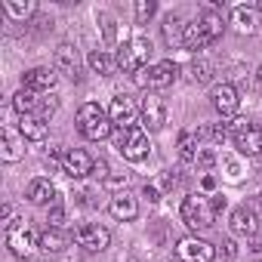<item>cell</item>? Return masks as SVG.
Listing matches in <instances>:
<instances>
[{
    "instance_id": "1",
    "label": "cell",
    "mask_w": 262,
    "mask_h": 262,
    "mask_svg": "<svg viewBox=\"0 0 262 262\" xmlns=\"http://www.w3.org/2000/svg\"><path fill=\"white\" fill-rule=\"evenodd\" d=\"M77 129H80V136H86L90 142H102V139L111 136L114 123H111L108 111H102L96 102H86L77 111Z\"/></svg>"
},
{
    "instance_id": "2",
    "label": "cell",
    "mask_w": 262,
    "mask_h": 262,
    "mask_svg": "<svg viewBox=\"0 0 262 262\" xmlns=\"http://www.w3.org/2000/svg\"><path fill=\"white\" fill-rule=\"evenodd\" d=\"M182 222L191 228V231H204L216 222V210H213V201L204 198V194H188L182 201Z\"/></svg>"
},
{
    "instance_id": "3",
    "label": "cell",
    "mask_w": 262,
    "mask_h": 262,
    "mask_svg": "<svg viewBox=\"0 0 262 262\" xmlns=\"http://www.w3.org/2000/svg\"><path fill=\"white\" fill-rule=\"evenodd\" d=\"M114 148L126 158V161H133V164H139V161H145L148 158V136H145V129L142 126H129V129H117L114 133Z\"/></svg>"
},
{
    "instance_id": "4",
    "label": "cell",
    "mask_w": 262,
    "mask_h": 262,
    "mask_svg": "<svg viewBox=\"0 0 262 262\" xmlns=\"http://www.w3.org/2000/svg\"><path fill=\"white\" fill-rule=\"evenodd\" d=\"M176 74H179V65L170 62V59H164V62H158V65H148V68L136 71L133 80H136L139 86H145V90H164V86H170V83L176 80Z\"/></svg>"
},
{
    "instance_id": "5",
    "label": "cell",
    "mask_w": 262,
    "mask_h": 262,
    "mask_svg": "<svg viewBox=\"0 0 262 262\" xmlns=\"http://www.w3.org/2000/svg\"><path fill=\"white\" fill-rule=\"evenodd\" d=\"M7 247H10V253H13L16 259H31V253H34L40 244H37L34 231H31V228L25 225V219H22L19 225L7 228Z\"/></svg>"
},
{
    "instance_id": "6",
    "label": "cell",
    "mask_w": 262,
    "mask_h": 262,
    "mask_svg": "<svg viewBox=\"0 0 262 262\" xmlns=\"http://www.w3.org/2000/svg\"><path fill=\"white\" fill-rule=\"evenodd\" d=\"M176 256H179V262H213L216 247L210 241H201V237H185L176 244Z\"/></svg>"
},
{
    "instance_id": "7",
    "label": "cell",
    "mask_w": 262,
    "mask_h": 262,
    "mask_svg": "<svg viewBox=\"0 0 262 262\" xmlns=\"http://www.w3.org/2000/svg\"><path fill=\"white\" fill-rule=\"evenodd\" d=\"M108 117L117 129H129V126H136V117H139V105L136 99H129V96H114L111 99V108H108Z\"/></svg>"
},
{
    "instance_id": "8",
    "label": "cell",
    "mask_w": 262,
    "mask_h": 262,
    "mask_svg": "<svg viewBox=\"0 0 262 262\" xmlns=\"http://www.w3.org/2000/svg\"><path fill=\"white\" fill-rule=\"evenodd\" d=\"M74 241H77L86 253H102V250L111 244V231L102 228V225H80L77 234H74Z\"/></svg>"
},
{
    "instance_id": "9",
    "label": "cell",
    "mask_w": 262,
    "mask_h": 262,
    "mask_svg": "<svg viewBox=\"0 0 262 262\" xmlns=\"http://www.w3.org/2000/svg\"><path fill=\"white\" fill-rule=\"evenodd\" d=\"M93 167H96V161H93L83 148H68V151L62 155V170H65L71 179H83V176H90Z\"/></svg>"
},
{
    "instance_id": "10",
    "label": "cell",
    "mask_w": 262,
    "mask_h": 262,
    "mask_svg": "<svg viewBox=\"0 0 262 262\" xmlns=\"http://www.w3.org/2000/svg\"><path fill=\"white\" fill-rule=\"evenodd\" d=\"M210 102H213V108H216L222 117H228V120L237 114V90H234L231 83H216L213 93H210Z\"/></svg>"
},
{
    "instance_id": "11",
    "label": "cell",
    "mask_w": 262,
    "mask_h": 262,
    "mask_svg": "<svg viewBox=\"0 0 262 262\" xmlns=\"http://www.w3.org/2000/svg\"><path fill=\"white\" fill-rule=\"evenodd\" d=\"M139 114H142V123H145L148 129H161V126L167 123V108H164V99H161V96H155V93H148V96L142 99Z\"/></svg>"
},
{
    "instance_id": "12",
    "label": "cell",
    "mask_w": 262,
    "mask_h": 262,
    "mask_svg": "<svg viewBox=\"0 0 262 262\" xmlns=\"http://www.w3.org/2000/svg\"><path fill=\"white\" fill-rule=\"evenodd\" d=\"M108 210H111V216L117 219V222H133L136 216H139V201L133 198V194H117V198H111V204H108Z\"/></svg>"
},
{
    "instance_id": "13",
    "label": "cell",
    "mask_w": 262,
    "mask_h": 262,
    "mask_svg": "<svg viewBox=\"0 0 262 262\" xmlns=\"http://www.w3.org/2000/svg\"><path fill=\"white\" fill-rule=\"evenodd\" d=\"M56 68H59L62 74H68L71 80L80 77V59H77V50H74L71 43H59V47H56Z\"/></svg>"
},
{
    "instance_id": "14",
    "label": "cell",
    "mask_w": 262,
    "mask_h": 262,
    "mask_svg": "<svg viewBox=\"0 0 262 262\" xmlns=\"http://www.w3.org/2000/svg\"><path fill=\"white\" fill-rule=\"evenodd\" d=\"M56 80H59V74H56L53 68H31V71H25V77H22L25 90H34V93L53 90V86H56Z\"/></svg>"
},
{
    "instance_id": "15",
    "label": "cell",
    "mask_w": 262,
    "mask_h": 262,
    "mask_svg": "<svg viewBox=\"0 0 262 262\" xmlns=\"http://www.w3.org/2000/svg\"><path fill=\"white\" fill-rule=\"evenodd\" d=\"M234 145H237V151H241V155H247V158H256V155L262 151V129H256V126H247L244 133H237V136H234Z\"/></svg>"
},
{
    "instance_id": "16",
    "label": "cell",
    "mask_w": 262,
    "mask_h": 262,
    "mask_svg": "<svg viewBox=\"0 0 262 262\" xmlns=\"http://www.w3.org/2000/svg\"><path fill=\"white\" fill-rule=\"evenodd\" d=\"M25 139H19L13 129H4V133H0V158H4L7 164H16L22 155H25Z\"/></svg>"
},
{
    "instance_id": "17",
    "label": "cell",
    "mask_w": 262,
    "mask_h": 262,
    "mask_svg": "<svg viewBox=\"0 0 262 262\" xmlns=\"http://www.w3.org/2000/svg\"><path fill=\"white\" fill-rule=\"evenodd\" d=\"M231 231H234V234H247V237H253V234L259 231L256 213L247 210V207H237V210L231 213Z\"/></svg>"
},
{
    "instance_id": "18",
    "label": "cell",
    "mask_w": 262,
    "mask_h": 262,
    "mask_svg": "<svg viewBox=\"0 0 262 262\" xmlns=\"http://www.w3.org/2000/svg\"><path fill=\"white\" fill-rule=\"evenodd\" d=\"M25 198L31 201V204H50V201H56V185L50 182V179H31V185H28V191H25Z\"/></svg>"
},
{
    "instance_id": "19",
    "label": "cell",
    "mask_w": 262,
    "mask_h": 262,
    "mask_svg": "<svg viewBox=\"0 0 262 262\" xmlns=\"http://www.w3.org/2000/svg\"><path fill=\"white\" fill-rule=\"evenodd\" d=\"M19 133H22V139H28V142H43V139H47V120L28 114V117L19 120Z\"/></svg>"
},
{
    "instance_id": "20",
    "label": "cell",
    "mask_w": 262,
    "mask_h": 262,
    "mask_svg": "<svg viewBox=\"0 0 262 262\" xmlns=\"http://www.w3.org/2000/svg\"><path fill=\"white\" fill-rule=\"evenodd\" d=\"M210 43H213V40L207 37V31L201 28L198 19L185 25V31H182V47H188V50H207Z\"/></svg>"
},
{
    "instance_id": "21",
    "label": "cell",
    "mask_w": 262,
    "mask_h": 262,
    "mask_svg": "<svg viewBox=\"0 0 262 262\" xmlns=\"http://www.w3.org/2000/svg\"><path fill=\"white\" fill-rule=\"evenodd\" d=\"M40 102H43V99H40L34 90H25V86H22L16 96H13V108H16L22 117H28V114H37V111H40Z\"/></svg>"
},
{
    "instance_id": "22",
    "label": "cell",
    "mask_w": 262,
    "mask_h": 262,
    "mask_svg": "<svg viewBox=\"0 0 262 262\" xmlns=\"http://www.w3.org/2000/svg\"><path fill=\"white\" fill-rule=\"evenodd\" d=\"M231 25L237 34H256V10L250 7H234L231 10Z\"/></svg>"
},
{
    "instance_id": "23",
    "label": "cell",
    "mask_w": 262,
    "mask_h": 262,
    "mask_svg": "<svg viewBox=\"0 0 262 262\" xmlns=\"http://www.w3.org/2000/svg\"><path fill=\"white\" fill-rule=\"evenodd\" d=\"M198 22H201V28L207 31V37H210V40H219V37H222V31H225V22H222V16L216 13V7H207V10L198 16Z\"/></svg>"
},
{
    "instance_id": "24",
    "label": "cell",
    "mask_w": 262,
    "mask_h": 262,
    "mask_svg": "<svg viewBox=\"0 0 262 262\" xmlns=\"http://www.w3.org/2000/svg\"><path fill=\"white\" fill-rule=\"evenodd\" d=\"M68 234L65 231H59V228H43L40 231V237H37V244H40V250H47V253H62L65 247H68Z\"/></svg>"
},
{
    "instance_id": "25",
    "label": "cell",
    "mask_w": 262,
    "mask_h": 262,
    "mask_svg": "<svg viewBox=\"0 0 262 262\" xmlns=\"http://www.w3.org/2000/svg\"><path fill=\"white\" fill-rule=\"evenodd\" d=\"M179 158L185 161V164H198V155H201V148H198V133H179Z\"/></svg>"
},
{
    "instance_id": "26",
    "label": "cell",
    "mask_w": 262,
    "mask_h": 262,
    "mask_svg": "<svg viewBox=\"0 0 262 262\" xmlns=\"http://www.w3.org/2000/svg\"><path fill=\"white\" fill-rule=\"evenodd\" d=\"M182 31H185V25H182V16L170 13V16L164 19V40H167L170 47H179V43H182Z\"/></svg>"
},
{
    "instance_id": "27",
    "label": "cell",
    "mask_w": 262,
    "mask_h": 262,
    "mask_svg": "<svg viewBox=\"0 0 262 262\" xmlns=\"http://www.w3.org/2000/svg\"><path fill=\"white\" fill-rule=\"evenodd\" d=\"M117 68L123 71V74H136L139 71V62H136V56H133V47L129 43H123V47H117Z\"/></svg>"
},
{
    "instance_id": "28",
    "label": "cell",
    "mask_w": 262,
    "mask_h": 262,
    "mask_svg": "<svg viewBox=\"0 0 262 262\" xmlns=\"http://www.w3.org/2000/svg\"><path fill=\"white\" fill-rule=\"evenodd\" d=\"M114 65H117V62H114V59H111L108 53H102V50H93V53H90V68H93L96 74L108 77V74L114 71Z\"/></svg>"
},
{
    "instance_id": "29",
    "label": "cell",
    "mask_w": 262,
    "mask_h": 262,
    "mask_svg": "<svg viewBox=\"0 0 262 262\" xmlns=\"http://www.w3.org/2000/svg\"><path fill=\"white\" fill-rule=\"evenodd\" d=\"M4 10L10 13V16H16V19H31L34 16V10H37V4H31V0H7L4 4Z\"/></svg>"
},
{
    "instance_id": "30",
    "label": "cell",
    "mask_w": 262,
    "mask_h": 262,
    "mask_svg": "<svg viewBox=\"0 0 262 262\" xmlns=\"http://www.w3.org/2000/svg\"><path fill=\"white\" fill-rule=\"evenodd\" d=\"M129 47H133V56H136V62H139V71H142V68H148V56H151V43H148L145 37H136L133 43H129Z\"/></svg>"
},
{
    "instance_id": "31",
    "label": "cell",
    "mask_w": 262,
    "mask_h": 262,
    "mask_svg": "<svg viewBox=\"0 0 262 262\" xmlns=\"http://www.w3.org/2000/svg\"><path fill=\"white\" fill-rule=\"evenodd\" d=\"M210 74H213V65H210V62H191V65H188V77H191V83H207Z\"/></svg>"
},
{
    "instance_id": "32",
    "label": "cell",
    "mask_w": 262,
    "mask_h": 262,
    "mask_svg": "<svg viewBox=\"0 0 262 262\" xmlns=\"http://www.w3.org/2000/svg\"><path fill=\"white\" fill-rule=\"evenodd\" d=\"M56 108H59V99H56V96H47V99L40 102V111H37L34 117H40V120H50V117L56 114Z\"/></svg>"
},
{
    "instance_id": "33",
    "label": "cell",
    "mask_w": 262,
    "mask_h": 262,
    "mask_svg": "<svg viewBox=\"0 0 262 262\" xmlns=\"http://www.w3.org/2000/svg\"><path fill=\"white\" fill-rule=\"evenodd\" d=\"M155 10H158L155 0H139V4H136V19H139V22H148V19L155 16Z\"/></svg>"
},
{
    "instance_id": "34",
    "label": "cell",
    "mask_w": 262,
    "mask_h": 262,
    "mask_svg": "<svg viewBox=\"0 0 262 262\" xmlns=\"http://www.w3.org/2000/svg\"><path fill=\"white\" fill-rule=\"evenodd\" d=\"M47 222H50V228H59V225L65 222V207H62L59 201L50 207V213H47Z\"/></svg>"
},
{
    "instance_id": "35",
    "label": "cell",
    "mask_w": 262,
    "mask_h": 262,
    "mask_svg": "<svg viewBox=\"0 0 262 262\" xmlns=\"http://www.w3.org/2000/svg\"><path fill=\"white\" fill-rule=\"evenodd\" d=\"M126 182H129V176H126V173H111V176L105 179V188L117 191V188H126Z\"/></svg>"
},
{
    "instance_id": "36",
    "label": "cell",
    "mask_w": 262,
    "mask_h": 262,
    "mask_svg": "<svg viewBox=\"0 0 262 262\" xmlns=\"http://www.w3.org/2000/svg\"><path fill=\"white\" fill-rule=\"evenodd\" d=\"M99 22H102L105 40H108V43H114V34H117V28H114V19H111V16H99Z\"/></svg>"
},
{
    "instance_id": "37",
    "label": "cell",
    "mask_w": 262,
    "mask_h": 262,
    "mask_svg": "<svg viewBox=\"0 0 262 262\" xmlns=\"http://www.w3.org/2000/svg\"><path fill=\"white\" fill-rule=\"evenodd\" d=\"M93 176H99V179L105 182V179L111 176V173H108V161H102V158H99V161H96V167H93Z\"/></svg>"
},
{
    "instance_id": "38",
    "label": "cell",
    "mask_w": 262,
    "mask_h": 262,
    "mask_svg": "<svg viewBox=\"0 0 262 262\" xmlns=\"http://www.w3.org/2000/svg\"><path fill=\"white\" fill-rule=\"evenodd\" d=\"M213 161H216V155H213V151H201V155H198V167H201V170L213 167Z\"/></svg>"
},
{
    "instance_id": "39",
    "label": "cell",
    "mask_w": 262,
    "mask_h": 262,
    "mask_svg": "<svg viewBox=\"0 0 262 262\" xmlns=\"http://www.w3.org/2000/svg\"><path fill=\"white\" fill-rule=\"evenodd\" d=\"M222 253H225L228 259H234V256H237V244H234V241H222Z\"/></svg>"
},
{
    "instance_id": "40",
    "label": "cell",
    "mask_w": 262,
    "mask_h": 262,
    "mask_svg": "<svg viewBox=\"0 0 262 262\" xmlns=\"http://www.w3.org/2000/svg\"><path fill=\"white\" fill-rule=\"evenodd\" d=\"M250 250H253V253H262V231H256V234L250 237Z\"/></svg>"
},
{
    "instance_id": "41",
    "label": "cell",
    "mask_w": 262,
    "mask_h": 262,
    "mask_svg": "<svg viewBox=\"0 0 262 262\" xmlns=\"http://www.w3.org/2000/svg\"><path fill=\"white\" fill-rule=\"evenodd\" d=\"M142 198H148L151 204H155V201H161V198H158V188H155V185H145V188H142Z\"/></svg>"
},
{
    "instance_id": "42",
    "label": "cell",
    "mask_w": 262,
    "mask_h": 262,
    "mask_svg": "<svg viewBox=\"0 0 262 262\" xmlns=\"http://www.w3.org/2000/svg\"><path fill=\"white\" fill-rule=\"evenodd\" d=\"M210 201H213V210H216V213H219V210H225V198H222V194H213Z\"/></svg>"
},
{
    "instance_id": "43",
    "label": "cell",
    "mask_w": 262,
    "mask_h": 262,
    "mask_svg": "<svg viewBox=\"0 0 262 262\" xmlns=\"http://www.w3.org/2000/svg\"><path fill=\"white\" fill-rule=\"evenodd\" d=\"M213 185H216V179H213V176H204V188H207V191H210V188H213Z\"/></svg>"
},
{
    "instance_id": "44",
    "label": "cell",
    "mask_w": 262,
    "mask_h": 262,
    "mask_svg": "<svg viewBox=\"0 0 262 262\" xmlns=\"http://www.w3.org/2000/svg\"><path fill=\"white\" fill-rule=\"evenodd\" d=\"M256 13H262V0H259V4H256Z\"/></svg>"
},
{
    "instance_id": "45",
    "label": "cell",
    "mask_w": 262,
    "mask_h": 262,
    "mask_svg": "<svg viewBox=\"0 0 262 262\" xmlns=\"http://www.w3.org/2000/svg\"><path fill=\"white\" fill-rule=\"evenodd\" d=\"M47 262H50V259H47Z\"/></svg>"
},
{
    "instance_id": "46",
    "label": "cell",
    "mask_w": 262,
    "mask_h": 262,
    "mask_svg": "<svg viewBox=\"0 0 262 262\" xmlns=\"http://www.w3.org/2000/svg\"><path fill=\"white\" fill-rule=\"evenodd\" d=\"M259 129H262V126H259Z\"/></svg>"
}]
</instances>
